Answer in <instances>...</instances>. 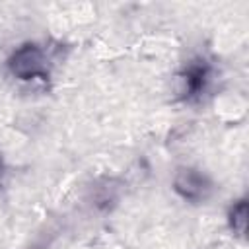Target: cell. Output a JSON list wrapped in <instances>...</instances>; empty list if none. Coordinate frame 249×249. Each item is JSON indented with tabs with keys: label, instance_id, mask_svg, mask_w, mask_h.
<instances>
[{
	"label": "cell",
	"instance_id": "1",
	"mask_svg": "<svg viewBox=\"0 0 249 249\" xmlns=\"http://www.w3.org/2000/svg\"><path fill=\"white\" fill-rule=\"evenodd\" d=\"M8 68L19 80H35V78L47 80L49 78L45 53L35 43H25L19 49H16L12 56L8 58Z\"/></svg>",
	"mask_w": 249,
	"mask_h": 249
},
{
	"label": "cell",
	"instance_id": "2",
	"mask_svg": "<svg viewBox=\"0 0 249 249\" xmlns=\"http://www.w3.org/2000/svg\"><path fill=\"white\" fill-rule=\"evenodd\" d=\"M173 187L189 202H202L212 191L210 179L193 167H181L173 179Z\"/></svg>",
	"mask_w": 249,
	"mask_h": 249
},
{
	"label": "cell",
	"instance_id": "3",
	"mask_svg": "<svg viewBox=\"0 0 249 249\" xmlns=\"http://www.w3.org/2000/svg\"><path fill=\"white\" fill-rule=\"evenodd\" d=\"M177 78L181 82V88H179L181 97L183 99H195L204 91L208 78H210V70H208L204 60H195Z\"/></svg>",
	"mask_w": 249,
	"mask_h": 249
},
{
	"label": "cell",
	"instance_id": "4",
	"mask_svg": "<svg viewBox=\"0 0 249 249\" xmlns=\"http://www.w3.org/2000/svg\"><path fill=\"white\" fill-rule=\"evenodd\" d=\"M245 224H247V202L239 200L230 210V226L237 235H243L245 233Z\"/></svg>",
	"mask_w": 249,
	"mask_h": 249
},
{
	"label": "cell",
	"instance_id": "5",
	"mask_svg": "<svg viewBox=\"0 0 249 249\" xmlns=\"http://www.w3.org/2000/svg\"><path fill=\"white\" fill-rule=\"evenodd\" d=\"M4 175H6V167H4V161H2V158H0V189H2V185H4Z\"/></svg>",
	"mask_w": 249,
	"mask_h": 249
}]
</instances>
